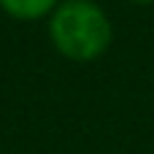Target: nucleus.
<instances>
[{
	"mask_svg": "<svg viewBox=\"0 0 154 154\" xmlns=\"http://www.w3.org/2000/svg\"><path fill=\"white\" fill-rule=\"evenodd\" d=\"M54 49L73 62H92L111 46L114 27L108 14L92 0H60L49 16Z\"/></svg>",
	"mask_w": 154,
	"mask_h": 154,
	"instance_id": "1",
	"label": "nucleus"
},
{
	"mask_svg": "<svg viewBox=\"0 0 154 154\" xmlns=\"http://www.w3.org/2000/svg\"><path fill=\"white\" fill-rule=\"evenodd\" d=\"M57 5L60 0H0V11L16 22H35L43 16H51Z\"/></svg>",
	"mask_w": 154,
	"mask_h": 154,
	"instance_id": "2",
	"label": "nucleus"
},
{
	"mask_svg": "<svg viewBox=\"0 0 154 154\" xmlns=\"http://www.w3.org/2000/svg\"><path fill=\"white\" fill-rule=\"evenodd\" d=\"M130 3H135V5H152L154 0H130Z\"/></svg>",
	"mask_w": 154,
	"mask_h": 154,
	"instance_id": "3",
	"label": "nucleus"
}]
</instances>
